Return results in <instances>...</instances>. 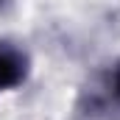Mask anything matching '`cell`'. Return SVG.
<instances>
[{
  "label": "cell",
  "instance_id": "1",
  "mask_svg": "<svg viewBox=\"0 0 120 120\" xmlns=\"http://www.w3.org/2000/svg\"><path fill=\"white\" fill-rule=\"evenodd\" d=\"M25 78V56L14 48H0V90H11Z\"/></svg>",
  "mask_w": 120,
  "mask_h": 120
},
{
  "label": "cell",
  "instance_id": "2",
  "mask_svg": "<svg viewBox=\"0 0 120 120\" xmlns=\"http://www.w3.org/2000/svg\"><path fill=\"white\" fill-rule=\"evenodd\" d=\"M106 90H109V98L115 101L120 106V61L112 67V73H109V81H106Z\"/></svg>",
  "mask_w": 120,
  "mask_h": 120
}]
</instances>
